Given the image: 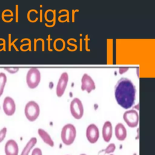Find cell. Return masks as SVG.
Instances as JSON below:
<instances>
[{"label": "cell", "instance_id": "4fadbf2b", "mask_svg": "<svg viewBox=\"0 0 155 155\" xmlns=\"http://www.w3.org/2000/svg\"><path fill=\"white\" fill-rule=\"evenodd\" d=\"M114 134L115 136L118 140L123 141L124 140L127 135V129L125 126L122 123H118L114 128Z\"/></svg>", "mask_w": 155, "mask_h": 155}, {"label": "cell", "instance_id": "e0dca14e", "mask_svg": "<svg viewBox=\"0 0 155 155\" xmlns=\"http://www.w3.org/2000/svg\"><path fill=\"white\" fill-rule=\"evenodd\" d=\"M116 150V145L114 143H110L104 150V152L105 154H111L113 153Z\"/></svg>", "mask_w": 155, "mask_h": 155}, {"label": "cell", "instance_id": "9a60e30c", "mask_svg": "<svg viewBox=\"0 0 155 155\" xmlns=\"http://www.w3.org/2000/svg\"><path fill=\"white\" fill-rule=\"evenodd\" d=\"M36 142H37V139L35 137H31L27 143L25 147L23 148L21 153V155H28L31 150L36 145Z\"/></svg>", "mask_w": 155, "mask_h": 155}, {"label": "cell", "instance_id": "603a6c76", "mask_svg": "<svg viewBox=\"0 0 155 155\" xmlns=\"http://www.w3.org/2000/svg\"><path fill=\"white\" fill-rule=\"evenodd\" d=\"M110 155H113V154H110Z\"/></svg>", "mask_w": 155, "mask_h": 155}, {"label": "cell", "instance_id": "8992f818", "mask_svg": "<svg viewBox=\"0 0 155 155\" xmlns=\"http://www.w3.org/2000/svg\"><path fill=\"white\" fill-rule=\"evenodd\" d=\"M123 119L129 127H136L139 123V114L137 111L130 110L125 111L123 115Z\"/></svg>", "mask_w": 155, "mask_h": 155}, {"label": "cell", "instance_id": "52a82bcc", "mask_svg": "<svg viewBox=\"0 0 155 155\" xmlns=\"http://www.w3.org/2000/svg\"><path fill=\"white\" fill-rule=\"evenodd\" d=\"M99 137V131L97 127L94 124H90L86 130V137L91 143H96Z\"/></svg>", "mask_w": 155, "mask_h": 155}, {"label": "cell", "instance_id": "7c38bea8", "mask_svg": "<svg viewBox=\"0 0 155 155\" xmlns=\"http://www.w3.org/2000/svg\"><path fill=\"white\" fill-rule=\"evenodd\" d=\"M102 133L104 140L106 142H108L111 139L113 134L112 124L110 121H106L104 124Z\"/></svg>", "mask_w": 155, "mask_h": 155}, {"label": "cell", "instance_id": "5bb4252c", "mask_svg": "<svg viewBox=\"0 0 155 155\" xmlns=\"http://www.w3.org/2000/svg\"><path fill=\"white\" fill-rule=\"evenodd\" d=\"M38 133L44 143H45L47 145L51 147L54 146V143L53 140H52L51 137L46 131H45L42 128H39L38 130Z\"/></svg>", "mask_w": 155, "mask_h": 155}, {"label": "cell", "instance_id": "277c9868", "mask_svg": "<svg viewBox=\"0 0 155 155\" xmlns=\"http://www.w3.org/2000/svg\"><path fill=\"white\" fill-rule=\"evenodd\" d=\"M41 81V73L36 68H30L26 76V82L27 85L30 88H35Z\"/></svg>", "mask_w": 155, "mask_h": 155}, {"label": "cell", "instance_id": "2e32d148", "mask_svg": "<svg viewBox=\"0 0 155 155\" xmlns=\"http://www.w3.org/2000/svg\"><path fill=\"white\" fill-rule=\"evenodd\" d=\"M7 82V77L5 73H0V97L2 94L4 88Z\"/></svg>", "mask_w": 155, "mask_h": 155}, {"label": "cell", "instance_id": "ac0fdd59", "mask_svg": "<svg viewBox=\"0 0 155 155\" xmlns=\"http://www.w3.org/2000/svg\"><path fill=\"white\" fill-rule=\"evenodd\" d=\"M7 133V128L5 127L2 128L0 130V143L2 142L5 137Z\"/></svg>", "mask_w": 155, "mask_h": 155}, {"label": "cell", "instance_id": "5b68a950", "mask_svg": "<svg viewBox=\"0 0 155 155\" xmlns=\"http://www.w3.org/2000/svg\"><path fill=\"white\" fill-rule=\"evenodd\" d=\"M70 112L73 117L76 119L82 118L84 114V107L81 101L77 97L74 98L70 103Z\"/></svg>", "mask_w": 155, "mask_h": 155}, {"label": "cell", "instance_id": "ffe728a7", "mask_svg": "<svg viewBox=\"0 0 155 155\" xmlns=\"http://www.w3.org/2000/svg\"><path fill=\"white\" fill-rule=\"evenodd\" d=\"M6 70L9 71L10 73H15L18 70V68H6Z\"/></svg>", "mask_w": 155, "mask_h": 155}, {"label": "cell", "instance_id": "44dd1931", "mask_svg": "<svg viewBox=\"0 0 155 155\" xmlns=\"http://www.w3.org/2000/svg\"><path fill=\"white\" fill-rule=\"evenodd\" d=\"M128 68H120V70H119V72H120V74H122V73H123L125 71H126L127 70Z\"/></svg>", "mask_w": 155, "mask_h": 155}, {"label": "cell", "instance_id": "30bf717a", "mask_svg": "<svg viewBox=\"0 0 155 155\" xmlns=\"http://www.w3.org/2000/svg\"><path fill=\"white\" fill-rule=\"evenodd\" d=\"M81 87L82 90H86L88 93H90L96 88L94 81L88 74L86 73H85L82 77Z\"/></svg>", "mask_w": 155, "mask_h": 155}, {"label": "cell", "instance_id": "6da1fadb", "mask_svg": "<svg viewBox=\"0 0 155 155\" xmlns=\"http://www.w3.org/2000/svg\"><path fill=\"white\" fill-rule=\"evenodd\" d=\"M136 91V87L131 80L126 78H120L114 88L116 102L124 109L131 108L135 101Z\"/></svg>", "mask_w": 155, "mask_h": 155}, {"label": "cell", "instance_id": "d6986e66", "mask_svg": "<svg viewBox=\"0 0 155 155\" xmlns=\"http://www.w3.org/2000/svg\"><path fill=\"white\" fill-rule=\"evenodd\" d=\"M31 155H42V150L39 148H35L32 151Z\"/></svg>", "mask_w": 155, "mask_h": 155}, {"label": "cell", "instance_id": "7402d4cb", "mask_svg": "<svg viewBox=\"0 0 155 155\" xmlns=\"http://www.w3.org/2000/svg\"><path fill=\"white\" fill-rule=\"evenodd\" d=\"M80 155H87V154H81Z\"/></svg>", "mask_w": 155, "mask_h": 155}, {"label": "cell", "instance_id": "ba28073f", "mask_svg": "<svg viewBox=\"0 0 155 155\" xmlns=\"http://www.w3.org/2000/svg\"><path fill=\"white\" fill-rule=\"evenodd\" d=\"M68 75L67 73L64 72L62 73L56 85V95L58 97H61L64 94L66 87L68 84Z\"/></svg>", "mask_w": 155, "mask_h": 155}, {"label": "cell", "instance_id": "7a4b0ae2", "mask_svg": "<svg viewBox=\"0 0 155 155\" xmlns=\"http://www.w3.org/2000/svg\"><path fill=\"white\" fill-rule=\"evenodd\" d=\"M76 136V130L75 127L71 124L65 125L61 130V137L62 142L65 145H71Z\"/></svg>", "mask_w": 155, "mask_h": 155}, {"label": "cell", "instance_id": "8fae6325", "mask_svg": "<svg viewBox=\"0 0 155 155\" xmlns=\"http://www.w3.org/2000/svg\"><path fill=\"white\" fill-rule=\"evenodd\" d=\"M19 148L18 143L13 139L7 140L5 145V155H18Z\"/></svg>", "mask_w": 155, "mask_h": 155}, {"label": "cell", "instance_id": "3957f363", "mask_svg": "<svg viewBox=\"0 0 155 155\" xmlns=\"http://www.w3.org/2000/svg\"><path fill=\"white\" fill-rule=\"evenodd\" d=\"M24 113L27 119L30 121H35L39 116L40 113V108L39 105L35 101L28 102L25 107Z\"/></svg>", "mask_w": 155, "mask_h": 155}, {"label": "cell", "instance_id": "9c48e42d", "mask_svg": "<svg viewBox=\"0 0 155 155\" xmlns=\"http://www.w3.org/2000/svg\"><path fill=\"white\" fill-rule=\"evenodd\" d=\"M2 108L6 115L12 116L16 110V105L14 100L9 96L5 97L3 102Z\"/></svg>", "mask_w": 155, "mask_h": 155}]
</instances>
